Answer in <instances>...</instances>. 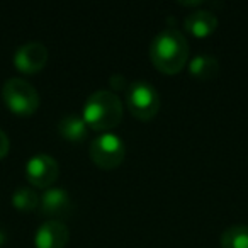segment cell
<instances>
[{
	"instance_id": "1",
	"label": "cell",
	"mask_w": 248,
	"mask_h": 248,
	"mask_svg": "<svg viewBox=\"0 0 248 248\" xmlns=\"http://www.w3.org/2000/svg\"><path fill=\"white\" fill-rule=\"evenodd\" d=\"M150 60L160 72L179 73L189 62V43L175 28H165L153 38L150 45Z\"/></svg>"
},
{
	"instance_id": "2",
	"label": "cell",
	"mask_w": 248,
	"mask_h": 248,
	"mask_svg": "<svg viewBox=\"0 0 248 248\" xmlns=\"http://www.w3.org/2000/svg\"><path fill=\"white\" fill-rule=\"evenodd\" d=\"M123 102L112 90H97L83 104V121L99 131L116 128L123 119Z\"/></svg>"
},
{
	"instance_id": "3",
	"label": "cell",
	"mask_w": 248,
	"mask_h": 248,
	"mask_svg": "<svg viewBox=\"0 0 248 248\" xmlns=\"http://www.w3.org/2000/svg\"><path fill=\"white\" fill-rule=\"evenodd\" d=\"M2 99H4L5 106L12 110V112L19 114V116H29L34 114L39 107V93L28 80L19 78H9L2 87Z\"/></svg>"
},
{
	"instance_id": "4",
	"label": "cell",
	"mask_w": 248,
	"mask_h": 248,
	"mask_svg": "<svg viewBox=\"0 0 248 248\" xmlns=\"http://www.w3.org/2000/svg\"><path fill=\"white\" fill-rule=\"evenodd\" d=\"M126 104L135 117L140 121H150L160 110L158 90L146 80H135L126 90Z\"/></svg>"
},
{
	"instance_id": "5",
	"label": "cell",
	"mask_w": 248,
	"mask_h": 248,
	"mask_svg": "<svg viewBox=\"0 0 248 248\" xmlns=\"http://www.w3.org/2000/svg\"><path fill=\"white\" fill-rule=\"evenodd\" d=\"M90 158L100 169H116L126 156V145L114 133H102L90 143Z\"/></svg>"
},
{
	"instance_id": "6",
	"label": "cell",
	"mask_w": 248,
	"mask_h": 248,
	"mask_svg": "<svg viewBox=\"0 0 248 248\" xmlns=\"http://www.w3.org/2000/svg\"><path fill=\"white\" fill-rule=\"evenodd\" d=\"M58 162L46 153H38L26 163V177L32 186L39 189H49L58 179Z\"/></svg>"
},
{
	"instance_id": "7",
	"label": "cell",
	"mask_w": 248,
	"mask_h": 248,
	"mask_svg": "<svg viewBox=\"0 0 248 248\" xmlns=\"http://www.w3.org/2000/svg\"><path fill=\"white\" fill-rule=\"evenodd\" d=\"M39 211L51 219H66L73 209L72 197L63 187H49L39 196Z\"/></svg>"
},
{
	"instance_id": "8",
	"label": "cell",
	"mask_w": 248,
	"mask_h": 248,
	"mask_svg": "<svg viewBox=\"0 0 248 248\" xmlns=\"http://www.w3.org/2000/svg\"><path fill=\"white\" fill-rule=\"evenodd\" d=\"M48 62V48L39 41H28L14 53V65L22 73H38Z\"/></svg>"
},
{
	"instance_id": "9",
	"label": "cell",
	"mask_w": 248,
	"mask_h": 248,
	"mask_svg": "<svg viewBox=\"0 0 248 248\" xmlns=\"http://www.w3.org/2000/svg\"><path fill=\"white\" fill-rule=\"evenodd\" d=\"M70 240V231L63 221L48 219L36 231V248H65Z\"/></svg>"
},
{
	"instance_id": "10",
	"label": "cell",
	"mask_w": 248,
	"mask_h": 248,
	"mask_svg": "<svg viewBox=\"0 0 248 248\" xmlns=\"http://www.w3.org/2000/svg\"><path fill=\"white\" fill-rule=\"evenodd\" d=\"M186 29L196 38H206V36L213 34L217 28V17L213 11L207 9H197L192 11L184 21Z\"/></svg>"
},
{
	"instance_id": "11",
	"label": "cell",
	"mask_w": 248,
	"mask_h": 248,
	"mask_svg": "<svg viewBox=\"0 0 248 248\" xmlns=\"http://www.w3.org/2000/svg\"><path fill=\"white\" fill-rule=\"evenodd\" d=\"M219 62L213 55H196L189 62V73L197 80H213L219 75Z\"/></svg>"
},
{
	"instance_id": "12",
	"label": "cell",
	"mask_w": 248,
	"mask_h": 248,
	"mask_svg": "<svg viewBox=\"0 0 248 248\" xmlns=\"http://www.w3.org/2000/svg\"><path fill=\"white\" fill-rule=\"evenodd\" d=\"M58 133L62 135V138L68 140V141H82L89 133V128H87L83 117L77 116V114H68L60 119Z\"/></svg>"
},
{
	"instance_id": "13",
	"label": "cell",
	"mask_w": 248,
	"mask_h": 248,
	"mask_svg": "<svg viewBox=\"0 0 248 248\" xmlns=\"http://www.w3.org/2000/svg\"><path fill=\"white\" fill-rule=\"evenodd\" d=\"M221 248H248V224H233L221 233Z\"/></svg>"
},
{
	"instance_id": "14",
	"label": "cell",
	"mask_w": 248,
	"mask_h": 248,
	"mask_svg": "<svg viewBox=\"0 0 248 248\" xmlns=\"http://www.w3.org/2000/svg\"><path fill=\"white\" fill-rule=\"evenodd\" d=\"M12 204L21 211H34L39 207V196L31 187H19L12 194Z\"/></svg>"
},
{
	"instance_id": "15",
	"label": "cell",
	"mask_w": 248,
	"mask_h": 248,
	"mask_svg": "<svg viewBox=\"0 0 248 248\" xmlns=\"http://www.w3.org/2000/svg\"><path fill=\"white\" fill-rule=\"evenodd\" d=\"M109 85H110V89L114 90V93L121 92V90L126 89V77H124L123 73H114L109 78Z\"/></svg>"
},
{
	"instance_id": "16",
	"label": "cell",
	"mask_w": 248,
	"mask_h": 248,
	"mask_svg": "<svg viewBox=\"0 0 248 248\" xmlns=\"http://www.w3.org/2000/svg\"><path fill=\"white\" fill-rule=\"evenodd\" d=\"M9 146H11V143H9V136L5 135V131L0 129V158H4V156L9 153Z\"/></svg>"
},
{
	"instance_id": "17",
	"label": "cell",
	"mask_w": 248,
	"mask_h": 248,
	"mask_svg": "<svg viewBox=\"0 0 248 248\" xmlns=\"http://www.w3.org/2000/svg\"><path fill=\"white\" fill-rule=\"evenodd\" d=\"M5 240H7V236H5V233H4V230H0V247L5 243Z\"/></svg>"
}]
</instances>
